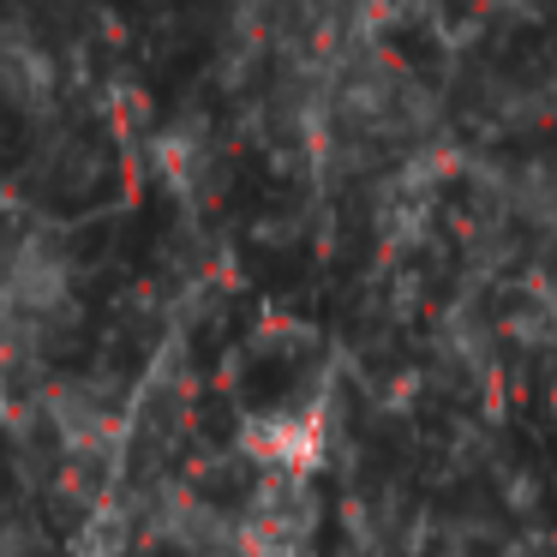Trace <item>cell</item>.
Wrapping results in <instances>:
<instances>
[{"label": "cell", "instance_id": "1", "mask_svg": "<svg viewBox=\"0 0 557 557\" xmlns=\"http://www.w3.org/2000/svg\"><path fill=\"white\" fill-rule=\"evenodd\" d=\"M246 456L264 461V473H288V480H312L324 461V420L312 408H282L246 425Z\"/></svg>", "mask_w": 557, "mask_h": 557}, {"label": "cell", "instance_id": "2", "mask_svg": "<svg viewBox=\"0 0 557 557\" xmlns=\"http://www.w3.org/2000/svg\"><path fill=\"white\" fill-rule=\"evenodd\" d=\"M157 169H162V181H174L181 193H198V181L210 174V145H205V133H193V126H181V133H162V138H157Z\"/></svg>", "mask_w": 557, "mask_h": 557}, {"label": "cell", "instance_id": "3", "mask_svg": "<svg viewBox=\"0 0 557 557\" xmlns=\"http://www.w3.org/2000/svg\"><path fill=\"white\" fill-rule=\"evenodd\" d=\"M0 90L18 102V109H42L54 90V66L37 49H0Z\"/></svg>", "mask_w": 557, "mask_h": 557}]
</instances>
